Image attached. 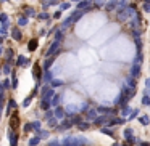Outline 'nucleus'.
<instances>
[{"label":"nucleus","mask_w":150,"mask_h":146,"mask_svg":"<svg viewBox=\"0 0 150 146\" xmlns=\"http://www.w3.org/2000/svg\"><path fill=\"white\" fill-rule=\"evenodd\" d=\"M18 122H20V120H18V114L15 112V114H13V117H11V129H15V130H16Z\"/></svg>","instance_id":"f257e3e1"},{"label":"nucleus","mask_w":150,"mask_h":146,"mask_svg":"<svg viewBox=\"0 0 150 146\" xmlns=\"http://www.w3.org/2000/svg\"><path fill=\"white\" fill-rule=\"evenodd\" d=\"M144 10L150 11V3H145V5H144Z\"/></svg>","instance_id":"f03ea898"},{"label":"nucleus","mask_w":150,"mask_h":146,"mask_svg":"<svg viewBox=\"0 0 150 146\" xmlns=\"http://www.w3.org/2000/svg\"><path fill=\"white\" fill-rule=\"evenodd\" d=\"M145 3H150V0H145Z\"/></svg>","instance_id":"7ed1b4c3"}]
</instances>
